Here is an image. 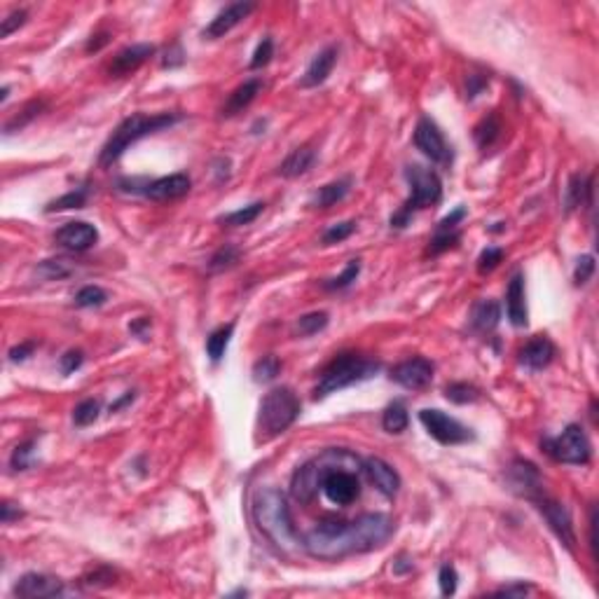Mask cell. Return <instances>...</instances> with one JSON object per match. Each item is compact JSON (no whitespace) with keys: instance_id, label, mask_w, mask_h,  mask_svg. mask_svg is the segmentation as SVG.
I'll use <instances>...</instances> for the list:
<instances>
[{"instance_id":"be15d7a7","label":"cell","mask_w":599,"mask_h":599,"mask_svg":"<svg viewBox=\"0 0 599 599\" xmlns=\"http://www.w3.org/2000/svg\"><path fill=\"white\" fill-rule=\"evenodd\" d=\"M7 97H10V87H3V92H0V103H5Z\"/></svg>"},{"instance_id":"94428289","label":"cell","mask_w":599,"mask_h":599,"mask_svg":"<svg viewBox=\"0 0 599 599\" xmlns=\"http://www.w3.org/2000/svg\"><path fill=\"white\" fill-rule=\"evenodd\" d=\"M108 33H101V36H92V40L87 43V52H99L103 45H108Z\"/></svg>"},{"instance_id":"3957f363","label":"cell","mask_w":599,"mask_h":599,"mask_svg":"<svg viewBox=\"0 0 599 599\" xmlns=\"http://www.w3.org/2000/svg\"><path fill=\"white\" fill-rule=\"evenodd\" d=\"M251 510L258 529L265 534L271 546L286 555H293L295 550H300V539L295 531L288 501L276 487H262L255 492Z\"/></svg>"},{"instance_id":"83f0119b","label":"cell","mask_w":599,"mask_h":599,"mask_svg":"<svg viewBox=\"0 0 599 599\" xmlns=\"http://www.w3.org/2000/svg\"><path fill=\"white\" fill-rule=\"evenodd\" d=\"M499 134H501V122H499V117L494 115V113H490V115L482 117L480 122L475 124L473 139H475V143H477V148L487 150V148L494 146V141L499 139Z\"/></svg>"},{"instance_id":"f546056e","label":"cell","mask_w":599,"mask_h":599,"mask_svg":"<svg viewBox=\"0 0 599 599\" xmlns=\"http://www.w3.org/2000/svg\"><path fill=\"white\" fill-rule=\"evenodd\" d=\"M262 209H265V204H262V202H253V204H249V206H244V209H237V211H232V213L222 215L220 222H222V225H227V227L251 225V222L262 213Z\"/></svg>"},{"instance_id":"f5cc1de1","label":"cell","mask_w":599,"mask_h":599,"mask_svg":"<svg viewBox=\"0 0 599 599\" xmlns=\"http://www.w3.org/2000/svg\"><path fill=\"white\" fill-rule=\"evenodd\" d=\"M183 61H185V54H183L180 45H171L169 50L164 52L162 66L164 68H176V66H183Z\"/></svg>"},{"instance_id":"5bb4252c","label":"cell","mask_w":599,"mask_h":599,"mask_svg":"<svg viewBox=\"0 0 599 599\" xmlns=\"http://www.w3.org/2000/svg\"><path fill=\"white\" fill-rule=\"evenodd\" d=\"M253 10H255L253 3H230L227 7H222V10L211 19V23L204 28L202 36L206 40H218L222 36H227L230 31H232L234 26H239V23L249 17Z\"/></svg>"},{"instance_id":"1f68e13d","label":"cell","mask_w":599,"mask_h":599,"mask_svg":"<svg viewBox=\"0 0 599 599\" xmlns=\"http://www.w3.org/2000/svg\"><path fill=\"white\" fill-rule=\"evenodd\" d=\"M279 372H281V361H279L276 356H262L260 361L253 365V379L258 382V384L274 382Z\"/></svg>"},{"instance_id":"603a6c76","label":"cell","mask_w":599,"mask_h":599,"mask_svg":"<svg viewBox=\"0 0 599 599\" xmlns=\"http://www.w3.org/2000/svg\"><path fill=\"white\" fill-rule=\"evenodd\" d=\"M260 90H262V82L258 77H251V80H246L244 85H239L237 90L230 94V99H227V103L225 106H222V115L225 117H234V115H239L242 113V110H246L251 106V103L255 101V97H258L260 94Z\"/></svg>"},{"instance_id":"e0dca14e","label":"cell","mask_w":599,"mask_h":599,"mask_svg":"<svg viewBox=\"0 0 599 599\" xmlns=\"http://www.w3.org/2000/svg\"><path fill=\"white\" fill-rule=\"evenodd\" d=\"M363 470H365V475L370 477V482L377 487L384 497H396L398 490H401V475H398L394 466H389L384 459H379V457L365 459Z\"/></svg>"},{"instance_id":"8d00e7d4","label":"cell","mask_w":599,"mask_h":599,"mask_svg":"<svg viewBox=\"0 0 599 599\" xmlns=\"http://www.w3.org/2000/svg\"><path fill=\"white\" fill-rule=\"evenodd\" d=\"M106 300H108V293L99 288V286H85V288H80L75 295V305L82 309L101 307V305H106Z\"/></svg>"},{"instance_id":"91938a15","label":"cell","mask_w":599,"mask_h":599,"mask_svg":"<svg viewBox=\"0 0 599 599\" xmlns=\"http://www.w3.org/2000/svg\"><path fill=\"white\" fill-rule=\"evenodd\" d=\"M412 571V560H407L405 555H401L398 560L394 562V573H398V576H403V573H410Z\"/></svg>"},{"instance_id":"7a4b0ae2","label":"cell","mask_w":599,"mask_h":599,"mask_svg":"<svg viewBox=\"0 0 599 599\" xmlns=\"http://www.w3.org/2000/svg\"><path fill=\"white\" fill-rule=\"evenodd\" d=\"M396 522L384 513H367L351 522H318L307 534L305 550L318 560H340V557L370 553L382 548L394 536Z\"/></svg>"},{"instance_id":"8992f818","label":"cell","mask_w":599,"mask_h":599,"mask_svg":"<svg viewBox=\"0 0 599 599\" xmlns=\"http://www.w3.org/2000/svg\"><path fill=\"white\" fill-rule=\"evenodd\" d=\"M377 372H379V363L372 361V358H363L356 354H340L338 358H333L330 365L321 372V379H318L314 396L325 398V396L335 394V391H342L351 384L370 379Z\"/></svg>"},{"instance_id":"680465c9","label":"cell","mask_w":599,"mask_h":599,"mask_svg":"<svg viewBox=\"0 0 599 599\" xmlns=\"http://www.w3.org/2000/svg\"><path fill=\"white\" fill-rule=\"evenodd\" d=\"M131 328V333H136L139 335L141 340H148V328H150V318H139V321L136 323H131L129 325Z\"/></svg>"},{"instance_id":"ee69618b","label":"cell","mask_w":599,"mask_h":599,"mask_svg":"<svg viewBox=\"0 0 599 599\" xmlns=\"http://www.w3.org/2000/svg\"><path fill=\"white\" fill-rule=\"evenodd\" d=\"M354 230H356V222H354V220H347V222H340V225H333V227H328V230L323 232V244L330 246V244L345 242L347 237L354 234Z\"/></svg>"},{"instance_id":"9f6ffc18","label":"cell","mask_w":599,"mask_h":599,"mask_svg":"<svg viewBox=\"0 0 599 599\" xmlns=\"http://www.w3.org/2000/svg\"><path fill=\"white\" fill-rule=\"evenodd\" d=\"M485 85H487L485 77H480V75H468V94H466V97H468V99L477 97V94L485 90Z\"/></svg>"},{"instance_id":"5b68a950","label":"cell","mask_w":599,"mask_h":599,"mask_svg":"<svg viewBox=\"0 0 599 599\" xmlns=\"http://www.w3.org/2000/svg\"><path fill=\"white\" fill-rule=\"evenodd\" d=\"M405 178L410 183V197L405 199L401 211L391 215V227H398V230H403L407 222H410L414 211L436 206L443 199V183L438 178L436 171L426 169V166L412 164L405 169Z\"/></svg>"},{"instance_id":"7dc6e473","label":"cell","mask_w":599,"mask_h":599,"mask_svg":"<svg viewBox=\"0 0 599 599\" xmlns=\"http://www.w3.org/2000/svg\"><path fill=\"white\" fill-rule=\"evenodd\" d=\"M459 242V232H436V237L431 239V246H428V253L431 255H438L447 249H452L454 244Z\"/></svg>"},{"instance_id":"d4e9b609","label":"cell","mask_w":599,"mask_h":599,"mask_svg":"<svg viewBox=\"0 0 599 599\" xmlns=\"http://www.w3.org/2000/svg\"><path fill=\"white\" fill-rule=\"evenodd\" d=\"M585 202L593 204V176H590V178H583L581 173H573L569 178V185H566L564 209L573 211Z\"/></svg>"},{"instance_id":"4dcf8cb0","label":"cell","mask_w":599,"mask_h":599,"mask_svg":"<svg viewBox=\"0 0 599 599\" xmlns=\"http://www.w3.org/2000/svg\"><path fill=\"white\" fill-rule=\"evenodd\" d=\"M87 202V190L85 188H77V190H70L63 197L54 199L45 206L47 213H54V211H70V209H82Z\"/></svg>"},{"instance_id":"ac0fdd59","label":"cell","mask_w":599,"mask_h":599,"mask_svg":"<svg viewBox=\"0 0 599 599\" xmlns=\"http://www.w3.org/2000/svg\"><path fill=\"white\" fill-rule=\"evenodd\" d=\"M99 242L97 227L90 222H66L57 232V244L68 251H87Z\"/></svg>"},{"instance_id":"30bf717a","label":"cell","mask_w":599,"mask_h":599,"mask_svg":"<svg viewBox=\"0 0 599 599\" xmlns=\"http://www.w3.org/2000/svg\"><path fill=\"white\" fill-rule=\"evenodd\" d=\"M529 501L541 510V515L546 517V522L550 524V529L557 534V539H560L569 550H573L576 534H573V522H571L569 510H566L560 501H555L553 497H550V494L546 492V487H541V490L534 494Z\"/></svg>"},{"instance_id":"2e32d148","label":"cell","mask_w":599,"mask_h":599,"mask_svg":"<svg viewBox=\"0 0 599 599\" xmlns=\"http://www.w3.org/2000/svg\"><path fill=\"white\" fill-rule=\"evenodd\" d=\"M155 54V47L148 45V43H141V45H131V47H124L122 52L115 54V59L110 61L108 66V73L113 77H122V75H129L134 73L136 68H141L143 63H146L150 57Z\"/></svg>"},{"instance_id":"ba28073f","label":"cell","mask_w":599,"mask_h":599,"mask_svg":"<svg viewBox=\"0 0 599 599\" xmlns=\"http://www.w3.org/2000/svg\"><path fill=\"white\" fill-rule=\"evenodd\" d=\"M543 450L560 464L585 466L593 457V445H590L585 431L576 424H569L557 438H546Z\"/></svg>"},{"instance_id":"9a60e30c","label":"cell","mask_w":599,"mask_h":599,"mask_svg":"<svg viewBox=\"0 0 599 599\" xmlns=\"http://www.w3.org/2000/svg\"><path fill=\"white\" fill-rule=\"evenodd\" d=\"M63 593V581L47 573H23L14 585V595L23 599H45Z\"/></svg>"},{"instance_id":"c3c4849f","label":"cell","mask_w":599,"mask_h":599,"mask_svg":"<svg viewBox=\"0 0 599 599\" xmlns=\"http://www.w3.org/2000/svg\"><path fill=\"white\" fill-rule=\"evenodd\" d=\"M26 19H28V12H26V10H14V12H10V14H7V17L3 19V28H0V36H3V38H10L14 31L21 28L23 23H26Z\"/></svg>"},{"instance_id":"11a10c76","label":"cell","mask_w":599,"mask_h":599,"mask_svg":"<svg viewBox=\"0 0 599 599\" xmlns=\"http://www.w3.org/2000/svg\"><path fill=\"white\" fill-rule=\"evenodd\" d=\"M23 513L19 510V506H14V503L10 501H5L3 506H0V520H3V524H10L12 520H19Z\"/></svg>"},{"instance_id":"f907efd6","label":"cell","mask_w":599,"mask_h":599,"mask_svg":"<svg viewBox=\"0 0 599 599\" xmlns=\"http://www.w3.org/2000/svg\"><path fill=\"white\" fill-rule=\"evenodd\" d=\"M82 363H85V354H82V351L73 349V351H66V354L61 356L59 367H61L63 374H70V372H75Z\"/></svg>"},{"instance_id":"bcb514c9","label":"cell","mask_w":599,"mask_h":599,"mask_svg":"<svg viewBox=\"0 0 599 599\" xmlns=\"http://www.w3.org/2000/svg\"><path fill=\"white\" fill-rule=\"evenodd\" d=\"M501 260H503V251L497 249V246H490V249H485L480 253V258H477V271H480V274H487V271L497 269Z\"/></svg>"},{"instance_id":"7402d4cb","label":"cell","mask_w":599,"mask_h":599,"mask_svg":"<svg viewBox=\"0 0 599 599\" xmlns=\"http://www.w3.org/2000/svg\"><path fill=\"white\" fill-rule=\"evenodd\" d=\"M501 321V307L497 300H477L470 309V328L475 333H492Z\"/></svg>"},{"instance_id":"484cf974","label":"cell","mask_w":599,"mask_h":599,"mask_svg":"<svg viewBox=\"0 0 599 599\" xmlns=\"http://www.w3.org/2000/svg\"><path fill=\"white\" fill-rule=\"evenodd\" d=\"M349 188H351L349 180L328 183V185H323V188L314 195V199H311V206H316V209H330V206H335L338 202H342V199L349 195Z\"/></svg>"},{"instance_id":"836d02e7","label":"cell","mask_w":599,"mask_h":599,"mask_svg":"<svg viewBox=\"0 0 599 599\" xmlns=\"http://www.w3.org/2000/svg\"><path fill=\"white\" fill-rule=\"evenodd\" d=\"M40 110H43V101H31V103H26L21 113L14 115L10 122L5 124V134L10 136V134H14V131L23 129V126H26L28 122H33V119L40 115Z\"/></svg>"},{"instance_id":"ab89813d","label":"cell","mask_w":599,"mask_h":599,"mask_svg":"<svg viewBox=\"0 0 599 599\" xmlns=\"http://www.w3.org/2000/svg\"><path fill=\"white\" fill-rule=\"evenodd\" d=\"M438 585H441V593L445 597H452L457 593V585H459V573L454 569L452 564H443L441 571H438Z\"/></svg>"},{"instance_id":"44dd1931","label":"cell","mask_w":599,"mask_h":599,"mask_svg":"<svg viewBox=\"0 0 599 599\" xmlns=\"http://www.w3.org/2000/svg\"><path fill=\"white\" fill-rule=\"evenodd\" d=\"M506 309H508V321L515 328H524L527 325V300H524V276L515 274L510 279L508 291H506Z\"/></svg>"},{"instance_id":"d590c367","label":"cell","mask_w":599,"mask_h":599,"mask_svg":"<svg viewBox=\"0 0 599 599\" xmlns=\"http://www.w3.org/2000/svg\"><path fill=\"white\" fill-rule=\"evenodd\" d=\"M99 412H101V403L94 401V398H87V401H82L73 410L75 426H92L99 419Z\"/></svg>"},{"instance_id":"7c38bea8","label":"cell","mask_w":599,"mask_h":599,"mask_svg":"<svg viewBox=\"0 0 599 599\" xmlns=\"http://www.w3.org/2000/svg\"><path fill=\"white\" fill-rule=\"evenodd\" d=\"M389 379L396 382V384H401L403 389L421 391L433 382V363L424 356L407 358V361L391 367Z\"/></svg>"},{"instance_id":"e575fe53","label":"cell","mask_w":599,"mask_h":599,"mask_svg":"<svg viewBox=\"0 0 599 599\" xmlns=\"http://www.w3.org/2000/svg\"><path fill=\"white\" fill-rule=\"evenodd\" d=\"M325 325H328V314H325V311H311V314H305L298 318V325H295V328H298L300 335L309 338V335L321 333Z\"/></svg>"},{"instance_id":"8fae6325","label":"cell","mask_w":599,"mask_h":599,"mask_svg":"<svg viewBox=\"0 0 599 599\" xmlns=\"http://www.w3.org/2000/svg\"><path fill=\"white\" fill-rule=\"evenodd\" d=\"M414 146L421 155H426L436 164H452V148L447 146L445 136L433 119L421 117L414 129Z\"/></svg>"},{"instance_id":"b9f144b4","label":"cell","mask_w":599,"mask_h":599,"mask_svg":"<svg viewBox=\"0 0 599 599\" xmlns=\"http://www.w3.org/2000/svg\"><path fill=\"white\" fill-rule=\"evenodd\" d=\"M274 57V40L271 38H262V43L255 47L253 59H251V70H260L265 68L267 63Z\"/></svg>"},{"instance_id":"6125c7cd","label":"cell","mask_w":599,"mask_h":599,"mask_svg":"<svg viewBox=\"0 0 599 599\" xmlns=\"http://www.w3.org/2000/svg\"><path fill=\"white\" fill-rule=\"evenodd\" d=\"M129 401H134V394H131V391H129V394H126L124 398H119V401H117L115 405H110V412H117L119 407H122L124 403H129Z\"/></svg>"},{"instance_id":"4316f807","label":"cell","mask_w":599,"mask_h":599,"mask_svg":"<svg viewBox=\"0 0 599 599\" xmlns=\"http://www.w3.org/2000/svg\"><path fill=\"white\" fill-rule=\"evenodd\" d=\"M232 333H234V323H227V325H220V328H215L209 338H206V354L213 363H218L222 356H225L230 340H232Z\"/></svg>"},{"instance_id":"6f0895ef","label":"cell","mask_w":599,"mask_h":599,"mask_svg":"<svg viewBox=\"0 0 599 599\" xmlns=\"http://www.w3.org/2000/svg\"><path fill=\"white\" fill-rule=\"evenodd\" d=\"M529 585H524V583H520V585H506V588H499L497 590V595H506V597H524L527 593H529Z\"/></svg>"},{"instance_id":"7bdbcfd3","label":"cell","mask_w":599,"mask_h":599,"mask_svg":"<svg viewBox=\"0 0 599 599\" xmlns=\"http://www.w3.org/2000/svg\"><path fill=\"white\" fill-rule=\"evenodd\" d=\"M237 260H239V251L234 249V246H222L218 253H213V258L209 262V269L211 271L227 269V267H232Z\"/></svg>"},{"instance_id":"277c9868","label":"cell","mask_w":599,"mask_h":599,"mask_svg":"<svg viewBox=\"0 0 599 599\" xmlns=\"http://www.w3.org/2000/svg\"><path fill=\"white\" fill-rule=\"evenodd\" d=\"M178 113H157V115H143V113H134L131 117H126L124 122H119L117 129L110 134V139L106 141V146L101 150L99 164L101 166H113L119 157L124 155V150L139 143L141 139H146L150 134H157L162 129H169V126L180 122Z\"/></svg>"},{"instance_id":"f1b7e54d","label":"cell","mask_w":599,"mask_h":599,"mask_svg":"<svg viewBox=\"0 0 599 599\" xmlns=\"http://www.w3.org/2000/svg\"><path fill=\"white\" fill-rule=\"evenodd\" d=\"M407 421H410V417H407L403 403H391L384 410V414H382V426L389 433H403L407 428Z\"/></svg>"},{"instance_id":"681fc988","label":"cell","mask_w":599,"mask_h":599,"mask_svg":"<svg viewBox=\"0 0 599 599\" xmlns=\"http://www.w3.org/2000/svg\"><path fill=\"white\" fill-rule=\"evenodd\" d=\"M110 583H115V571H110L108 566H99L97 571L85 576V585H92V588H103V585H110Z\"/></svg>"},{"instance_id":"ffe728a7","label":"cell","mask_w":599,"mask_h":599,"mask_svg":"<svg viewBox=\"0 0 599 599\" xmlns=\"http://www.w3.org/2000/svg\"><path fill=\"white\" fill-rule=\"evenodd\" d=\"M517 356H520V363L524 367H529V370H543V367H548L550 363H553L555 345L541 335V338H534V340L527 342Z\"/></svg>"},{"instance_id":"6da1fadb","label":"cell","mask_w":599,"mask_h":599,"mask_svg":"<svg viewBox=\"0 0 599 599\" xmlns=\"http://www.w3.org/2000/svg\"><path fill=\"white\" fill-rule=\"evenodd\" d=\"M363 470V461L349 450H325L311 459L309 464L295 470L291 480V494L295 501L309 503L316 499L318 490L328 497L335 506H351L358 494H361V482L358 473Z\"/></svg>"},{"instance_id":"d6a6232c","label":"cell","mask_w":599,"mask_h":599,"mask_svg":"<svg viewBox=\"0 0 599 599\" xmlns=\"http://www.w3.org/2000/svg\"><path fill=\"white\" fill-rule=\"evenodd\" d=\"M447 401L457 403V405H466V403H475L480 398V391H477L473 384H466V382H454L445 389Z\"/></svg>"},{"instance_id":"cb8c5ba5","label":"cell","mask_w":599,"mask_h":599,"mask_svg":"<svg viewBox=\"0 0 599 599\" xmlns=\"http://www.w3.org/2000/svg\"><path fill=\"white\" fill-rule=\"evenodd\" d=\"M314 162H316L314 150L309 146L298 148L281 162V166H279V176H284V178H298V176H305L311 166H314Z\"/></svg>"},{"instance_id":"4fadbf2b","label":"cell","mask_w":599,"mask_h":599,"mask_svg":"<svg viewBox=\"0 0 599 599\" xmlns=\"http://www.w3.org/2000/svg\"><path fill=\"white\" fill-rule=\"evenodd\" d=\"M190 176L188 173H171L162 176L157 180H150L143 185L141 193L153 202H171V199H180L190 193Z\"/></svg>"},{"instance_id":"f6af8a7d","label":"cell","mask_w":599,"mask_h":599,"mask_svg":"<svg viewBox=\"0 0 599 599\" xmlns=\"http://www.w3.org/2000/svg\"><path fill=\"white\" fill-rule=\"evenodd\" d=\"M595 258L593 255H581L576 262V269H573V284L576 286H585L595 274Z\"/></svg>"},{"instance_id":"f35d334b","label":"cell","mask_w":599,"mask_h":599,"mask_svg":"<svg viewBox=\"0 0 599 599\" xmlns=\"http://www.w3.org/2000/svg\"><path fill=\"white\" fill-rule=\"evenodd\" d=\"M33 447H36V441H26V443L17 445V450L12 452L10 466L14 470H28L33 466V452H36Z\"/></svg>"},{"instance_id":"74e56055","label":"cell","mask_w":599,"mask_h":599,"mask_svg":"<svg viewBox=\"0 0 599 599\" xmlns=\"http://www.w3.org/2000/svg\"><path fill=\"white\" fill-rule=\"evenodd\" d=\"M358 274H361V260H351L340 276L330 279V281H325L323 286H325L328 291H345V288H349V286L356 281Z\"/></svg>"},{"instance_id":"52a82bcc","label":"cell","mask_w":599,"mask_h":599,"mask_svg":"<svg viewBox=\"0 0 599 599\" xmlns=\"http://www.w3.org/2000/svg\"><path fill=\"white\" fill-rule=\"evenodd\" d=\"M300 398L293 394L288 387L271 389L260 403V417L258 428L265 438H274L284 431H288L295 419L300 417Z\"/></svg>"},{"instance_id":"d6986e66","label":"cell","mask_w":599,"mask_h":599,"mask_svg":"<svg viewBox=\"0 0 599 599\" xmlns=\"http://www.w3.org/2000/svg\"><path fill=\"white\" fill-rule=\"evenodd\" d=\"M335 63H338V50H335V47H325V50H321L314 59H311L305 75L300 80V87L302 90H311V87L323 85L325 80H328V75L333 73Z\"/></svg>"},{"instance_id":"db71d44e","label":"cell","mask_w":599,"mask_h":599,"mask_svg":"<svg viewBox=\"0 0 599 599\" xmlns=\"http://www.w3.org/2000/svg\"><path fill=\"white\" fill-rule=\"evenodd\" d=\"M33 349H36V342H23V345L10 349V361H12V363H21V361H26V358H28L31 354H33Z\"/></svg>"},{"instance_id":"60d3db41","label":"cell","mask_w":599,"mask_h":599,"mask_svg":"<svg viewBox=\"0 0 599 599\" xmlns=\"http://www.w3.org/2000/svg\"><path fill=\"white\" fill-rule=\"evenodd\" d=\"M36 271H38V276L54 281V279H66L70 274V267L63 260H45V262H40Z\"/></svg>"},{"instance_id":"816d5d0a","label":"cell","mask_w":599,"mask_h":599,"mask_svg":"<svg viewBox=\"0 0 599 599\" xmlns=\"http://www.w3.org/2000/svg\"><path fill=\"white\" fill-rule=\"evenodd\" d=\"M464 218H466V209H464V206H457V209H454L450 215H445V218L438 222L436 232H454V227H457Z\"/></svg>"},{"instance_id":"9c48e42d","label":"cell","mask_w":599,"mask_h":599,"mask_svg":"<svg viewBox=\"0 0 599 599\" xmlns=\"http://www.w3.org/2000/svg\"><path fill=\"white\" fill-rule=\"evenodd\" d=\"M419 421L428 431V436L436 438L441 445H464L475 438L468 426L450 417V414H445L443 410H421Z\"/></svg>"}]
</instances>
